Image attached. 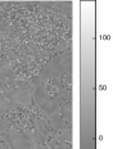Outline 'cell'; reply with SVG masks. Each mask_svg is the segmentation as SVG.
Instances as JSON below:
<instances>
[{
  "label": "cell",
  "mask_w": 113,
  "mask_h": 149,
  "mask_svg": "<svg viewBox=\"0 0 113 149\" xmlns=\"http://www.w3.org/2000/svg\"><path fill=\"white\" fill-rule=\"evenodd\" d=\"M5 139L9 149H49L39 141L32 131L28 130L10 129Z\"/></svg>",
  "instance_id": "6da1fadb"
},
{
  "label": "cell",
  "mask_w": 113,
  "mask_h": 149,
  "mask_svg": "<svg viewBox=\"0 0 113 149\" xmlns=\"http://www.w3.org/2000/svg\"><path fill=\"white\" fill-rule=\"evenodd\" d=\"M71 68H72V53L66 52V53L57 55L54 58H52L43 70L50 77L63 79L66 74L71 72Z\"/></svg>",
  "instance_id": "7a4b0ae2"
},
{
  "label": "cell",
  "mask_w": 113,
  "mask_h": 149,
  "mask_svg": "<svg viewBox=\"0 0 113 149\" xmlns=\"http://www.w3.org/2000/svg\"><path fill=\"white\" fill-rule=\"evenodd\" d=\"M31 121H32L33 130H35L33 134H35V136L39 139V141L43 145H45L49 141V132H48V129H46V123L37 116H32Z\"/></svg>",
  "instance_id": "3957f363"
},
{
  "label": "cell",
  "mask_w": 113,
  "mask_h": 149,
  "mask_svg": "<svg viewBox=\"0 0 113 149\" xmlns=\"http://www.w3.org/2000/svg\"><path fill=\"white\" fill-rule=\"evenodd\" d=\"M59 116L62 117V120H63L64 122H67L68 125L71 126V122H72V102L70 99L61 104V107H59Z\"/></svg>",
  "instance_id": "277c9868"
},
{
  "label": "cell",
  "mask_w": 113,
  "mask_h": 149,
  "mask_svg": "<svg viewBox=\"0 0 113 149\" xmlns=\"http://www.w3.org/2000/svg\"><path fill=\"white\" fill-rule=\"evenodd\" d=\"M49 121H50V126H52V129H54L55 131H61V130L66 129V127H71L67 122H64V121L62 120V117L59 116V113H55Z\"/></svg>",
  "instance_id": "5b68a950"
},
{
  "label": "cell",
  "mask_w": 113,
  "mask_h": 149,
  "mask_svg": "<svg viewBox=\"0 0 113 149\" xmlns=\"http://www.w3.org/2000/svg\"><path fill=\"white\" fill-rule=\"evenodd\" d=\"M12 129L10 122H8L7 120H4L3 117H0V138H5L8 135L9 130Z\"/></svg>",
  "instance_id": "8992f818"
},
{
  "label": "cell",
  "mask_w": 113,
  "mask_h": 149,
  "mask_svg": "<svg viewBox=\"0 0 113 149\" xmlns=\"http://www.w3.org/2000/svg\"><path fill=\"white\" fill-rule=\"evenodd\" d=\"M57 148L55 149H72L71 147V144H67V143H64V141H57Z\"/></svg>",
  "instance_id": "52a82bcc"
},
{
  "label": "cell",
  "mask_w": 113,
  "mask_h": 149,
  "mask_svg": "<svg viewBox=\"0 0 113 149\" xmlns=\"http://www.w3.org/2000/svg\"><path fill=\"white\" fill-rule=\"evenodd\" d=\"M0 149H9V147L5 144H0Z\"/></svg>",
  "instance_id": "ba28073f"
}]
</instances>
